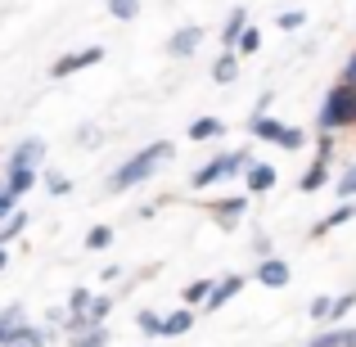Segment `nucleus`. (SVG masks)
<instances>
[{
  "label": "nucleus",
  "mask_w": 356,
  "mask_h": 347,
  "mask_svg": "<svg viewBox=\"0 0 356 347\" xmlns=\"http://www.w3.org/2000/svg\"><path fill=\"white\" fill-rule=\"evenodd\" d=\"M163 158H172V140H154L149 149H140V154L131 158L127 167H118V172H113V181H108V185H113V190H131V185H140L145 176H154Z\"/></svg>",
  "instance_id": "1"
},
{
  "label": "nucleus",
  "mask_w": 356,
  "mask_h": 347,
  "mask_svg": "<svg viewBox=\"0 0 356 347\" xmlns=\"http://www.w3.org/2000/svg\"><path fill=\"white\" fill-rule=\"evenodd\" d=\"M352 122H356V90L352 86L330 90V99L321 108V131H339V127H352Z\"/></svg>",
  "instance_id": "2"
},
{
  "label": "nucleus",
  "mask_w": 356,
  "mask_h": 347,
  "mask_svg": "<svg viewBox=\"0 0 356 347\" xmlns=\"http://www.w3.org/2000/svg\"><path fill=\"white\" fill-rule=\"evenodd\" d=\"M248 167H252V158H248V154H226V158H217V163L199 167V172H194L190 181H194V190H203V185H212V181H226V176H235V172H248Z\"/></svg>",
  "instance_id": "3"
},
{
  "label": "nucleus",
  "mask_w": 356,
  "mask_h": 347,
  "mask_svg": "<svg viewBox=\"0 0 356 347\" xmlns=\"http://www.w3.org/2000/svg\"><path fill=\"white\" fill-rule=\"evenodd\" d=\"M252 136L257 140H275V145H284V149H302L307 145L302 131H289L284 122H275V118H257L252 122Z\"/></svg>",
  "instance_id": "4"
},
{
  "label": "nucleus",
  "mask_w": 356,
  "mask_h": 347,
  "mask_svg": "<svg viewBox=\"0 0 356 347\" xmlns=\"http://www.w3.org/2000/svg\"><path fill=\"white\" fill-rule=\"evenodd\" d=\"M104 59V50H99V45H90V50H77V54H68V59H59L54 63V77H68V72H81V68H90V63H99Z\"/></svg>",
  "instance_id": "5"
},
{
  "label": "nucleus",
  "mask_w": 356,
  "mask_h": 347,
  "mask_svg": "<svg viewBox=\"0 0 356 347\" xmlns=\"http://www.w3.org/2000/svg\"><path fill=\"white\" fill-rule=\"evenodd\" d=\"M23 307H9L5 316H0V347H14V339H18V330H23Z\"/></svg>",
  "instance_id": "6"
},
{
  "label": "nucleus",
  "mask_w": 356,
  "mask_h": 347,
  "mask_svg": "<svg viewBox=\"0 0 356 347\" xmlns=\"http://www.w3.org/2000/svg\"><path fill=\"white\" fill-rule=\"evenodd\" d=\"M243 185H248V194H261V190H270V185H275V167H266V163H252V167H248V176H243Z\"/></svg>",
  "instance_id": "7"
},
{
  "label": "nucleus",
  "mask_w": 356,
  "mask_h": 347,
  "mask_svg": "<svg viewBox=\"0 0 356 347\" xmlns=\"http://www.w3.org/2000/svg\"><path fill=\"white\" fill-rule=\"evenodd\" d=\"M41 158H45V140H27V145L14 149V163H9V167H32V172H36Z\"/></svg>",
  "instance_id": "8"
},
{
  "label": "nucleus",
  "mask_w": 356,
  "mask_h": 347,
  "mask_svg": "<svg viewBox=\"0 0 356 347\" xmlns=\"http://www.w3.org/2000/svg\"><path fill=\"white\" fill-rule=\"evenodd\" d=\"M32 181H36V172H32V167H9V181H5V190L14 194V199H23V194L32 190Z\"/></svg>",
  "instance_id": "9"
},
{
  "label": "nucleus",
  "mask_w": 356,
  "mask_h": 347,
  "mask_svg": "<svg viewBox=\"0 0 356 347\" xmlns=\"http://www.w3.org/2000/svg\"><path fill=\"white\" fill-rule=\"evenodd\" d=\"M199 41H203V32H199V27H181V32L172 36V54H181V59H185V54H194V50H199Z\"/></svg>",
  "instance_id": "10"
},
{
  "label": "nucleus",
  "mask_w": 356,
  "mask_h": 347,
  "mask_svg": "<svg viewBox=\"0 0 356 347\" xmlns=\"http://www.w3.org/2000/svg\"><path fill=\"white\" fill-rule=\"evenodd\" d=\"M257 280H261V284H270V289H280V284H289V266H284V261H261Z\"/></svg>",
  "instance_id": "11"
},
{
  "label": "nucleus",
  "mask_w": 356,
  "mask_h": 347,
  "mask_svg": "<svg viewBox=\"0 0 356 347\" xmlns=\"http://www.w3.org/2000/svg\"><path fill=\"white\" fill-rule=\"evenodd\" d=\"M239 284H243L239 275H230V280H221V284H212V293H208V312H217V307L226 302L230 293H239Z\"/></svg>",
  "instance_id": "12"
},
{
  "label": "nucleus",
  "mask_w": 356,
  "mask_h": 347,
  "mask_svg": "<svg viewBox=\"0 0 356 347\" xmlns=\"http://www.w3.org/2000/svg\"><path fill=\"white\" fill-rule=\"evenodd\" d=\"M307 347H356V330H334V334H321L316 343Z\"/></svg>",
  "instance_id": "13"
},
{
  "label": "nucleus",
  "mask_w": 356,
  "mask_h": 347,
  "mask_svg": "<svg viewBox=\"0 0 356 347\" xmlns=\"http://www.w3.org/2000/svg\"><path fill=\"white\" fill-rule=\"evenodd\" d=\"M108 307H113L108 298H95V293H90V307H86V316H81V321H86V325H104Z\"/></svg>",
  "instance_id": "14"
},
{
  "label": "nucleus",
  "mask_w": 356,
  "mask_h": 347,
  "mask_svg": "<svg viewBox=\"0 0 356 347\" xmlns=\"http://www.w3.org/2000/svg\"><path fill=\"white\" fill-rule=\"evenodd\" d=\"M212 136H221V122L217 118H199L190 127V140H212Z\"/></svg>",
  "instance_id": "15"
},
{
  "label": "nucleus",
  "mask_w": 356,
  "mask_h": 347,
  "mask_svg": "<svg viewBox=\"0 0 356 347\" xmlns=\"http://www.w3.org/2000/svg\"><path fill=\"white\" fill-rule=\"evenodd\" d=\"M72 347H108V330H104V325H90V330L81 334Z\"/></svg>",
  "instance_id": "16"
},
{
  "label": "nucleus",
  "mask_w": 356,
  "mask_h": 347,
  "mask_svg": "<svg viewBox=\"0 0 356 347\" xmlns=\"http://www.w3.org/2000/svg\"><path fill=\"white\" fill-rule=\"evenodd\" d=\"M243 208H248V199H230L226 208H217V217H221V226H235V217H243Z\"/></svg>",
  "instance_id": "17"
},
{
  "label": "nucleus",
  "mask_w": 356,
  "mask_h": 347,
  "mask_svg": "<svg viewBox=\"0 0 356 347\" xmlns=\"http://www.w3.org/2000/svg\"><path fill=\"white\" fill-rule=\"evenodd\" d=\"M190 325H194L190 312H176V316H167V321H163V334H185Z\"/></svg>",
  "instance_id": "18"
},
{
  "label": "nucleus",
  "mask_w": 356,
  "mask_h": 347,
  "mask_svg": "<svg viewBox=\"0 0 356 347\" xmlns=\"http://www.w3.org/2000/svg\"><path fill=\"white\" fill-rule=\"evenodd\" d=\"M352 217H356V203H343V208H334L330 217H325L321 230H334V226H343V221H352Z\"/></svg>",
  "instance_id": "19"
},
{
  "label": "nucleus",
  "mask_w": 356,
  "mask_h": 347,
  "mask_svg": "<svg viewBox=\"0 0 356 347\" xmlns=\"http://www.w3.org/2000/svg\"><path fill=\"white\" fill-rule=\"evenodd\" d=\"M243 18H248V14H243V9H235V14H230L226 32H221V41H226V45H235V41H239V32H243Z\"/></svg>",
  "instance_id": "20"
},
{
  "label": "nucleus",
  "mask_w": 356,
  "mask_h": 347,
  "mask_svg": "<svg viewBox=\"0 0 356 347\" xmlns=\"http://www.w3.org/2000/svg\"><path fill=\"white\" fill-rule=\"evenodd\" d=\"M108 243H113V230H108V226H95V230L86 234V248H95V252L108 248Z\"/></svg>",
  "instance_id": "21"
},
{
  "label": "nucleus",
  "mask_w": 356,
  "mask_h": 347,
  "mask_svg": "<svg viewBox=\"0 0 356 347\" xmlns=\"http://www.w3.org/2000/svg\"><path fill=\"white\" fill-rule=\"evenodd\" d=\"M208 293H212V284H208V280H194V284L185 289V302H208Z\"/></svg>",
  "instance_id": "22"
},
{
  "label": "nucleus",
  "mask_w": 356,
  "mask_h": 347,
  "mask_svg": "<svg viewBox=\"0 0 356 347\" xmlns=\"http://www.w3.org/2000/svg\"><path fill=\"white\" fill-rule=\"evenodd\" d=\"M235 68H239V63H235V54H226V59H217L212 77H217V81H230V77H235Z\"/></svg>",
  "instance_id": "23"
},
{
  "label": "nucleus",
  "mask_w": 356,
  "mask_h": 347,
  "mask_svg": "<svg viewBox=\"0 0 356 347\" xmlns=\"http://www.w3.org/2000/svg\"><path fill=\"white\" fill-rule=\"evenodd\" d=\"M321 185H325V163H316V167H312V172H307V176H302V190H307V194H312V190H321Z\"/></svg>",
  "instance_id": "24"
},
{
  "label": "nucleus",
  "mask_w": 356,
  "mask_h": 347,
  "mask_svg": "<svg viewBox=\"0 0 356 347\" xmlns=\"http://www.w3.org/2000/svg\"><path fill=\"white\" fill-rule=\"evenodd\" d=\"M257 41H261V36L252 32V27H243V32H239V54H252V50H257Z\"/></svg>",
  "instance_id": "25"
},
{
  "label": "nucleus",
  "mask_w": 356,
  "mask_h": 347,
  "mask_svg": "<svg viewBox=\"0 0 356 347\" xmlns=\"http://www.w3.org/2000/svg\"><path fill=\"white\" fill-rule=\"evenodd\" d=\"M14 203H18V199L5 190V185H0V221H9V217H14Z\"/></svg>",
  "instance_id": "26"
},
{
  "label": "nucleus",
  "mask_w": 356,
  "mask_h": 347,
  "mask_svg": "<svg viewBox=\"0 0 356 347\" xmlns=\"http://www.w3.org/2000/svg\"><path fill=\"white\" fill-rule=\"evenodd\" d=\"M339 194H343V199H352V194H356V167H348V172H343V181H339Z\"/></svg>",
  "instance_id": "27"
},
{
  "label": "nucleus",
  "mask_w": 356,
  "mask_h": 347,
  "mask_svg": "<svg viewBox=\"0 0 356 347\" xmlns=\"http://www.w3.org/2000/svg\"><path fill=\"white\" fill-rule=\"evenodd\" d=\"M302 9H289V14H280V27H284V32H293V27H302Z\"/></svg>",
  "instance_id": "28"
},
{
  "label": "nucleus",
  "mask_w": 356,
  "mask_h": 347,
  "mask_svg": "<svg viewBox=\"0 0 356 347\" xmlns=\"http://www.w3.org/2000/svg\"><path fill=\"white\" fill-rule=\"evenodd\" d=\"M45 185H50V194H68L72 185H68V176H59V172H50L45 176Z\"/></svg>",
  "instance_id": "29"
},
{
  "label": "nucleus",
  "mask_w": 356,
  "mask_h": 347,
  "mask_svg": "<svg viewBox=\"0 0 356 347\" xmlns=\"http://www.w3.org/2000/svg\"><path fill=\"white\" fill-rule=\"evenodd\" d=\"M108 9H113L118 18H136V0H108Z\"/></svg>",
  "instance_id": "30"
},
{
  "label": "nucleus",
  "mask_w": 356,
  "mask_h": 347,
  "mask_svg": "<svg viewBox=\"0 0 356 347\" xmlns=\"http://www.w3.org/2000/svg\"><path fill=\"white\" fill-rule=\"evenodd\" d=\"M330 307H334V298H316V302H312V316H316V321H330Z\"/></svg>",
  "instance_id": "31"
},
{
  "label": "nucleus",
  "mask_w": 356,
  "mask_h": 347,
  "mask_svg": "<svg viewBox=\"0 0 356 347\" xmlns=\"http://www.w3.org/2000/svg\"><path fill=\"white\" fill-rule=\"evenodd\" d=\"M86 307H90V293L77 289V293H72V316H86Z\"/></svg>",
  "instance_id": "32"
},
{
  "label": "nucleus",
  "mask_w": 356,
  "mask_h": 347,
  "mask_svg": "<svg viewBox=\"0 0 356 347\" xmlns=\"http://www.w3.org/2000/svg\"><path fill=\"white\" fill-rule=\"evenodd\" d=\"M352 307H356V298H339V302L330 307V321H339V316H348Z\"/></svg>",
  "instance_id": "33"
},
{
  "label": "nucleus",
  "mask_w": 356,
  "mask_h": 347,
  "mask_svg": "<svg viewBox=\"0 0 356 347\" xmlns=\"http://www.w3.org/2000/svg\"><path fill=\"white\" fill-rule=\"evenodd\" d=\"M140 330H145V334H163V321H158V316H140Z\"/></svg>",
  "instance_id": "34"
},
{
  "label": "nucleus",
  "mask_w": 356,
  "mask_h": 347,
  "mask_svg": "<svg viewBox=\"0 0 356 347\" xmlns=\"http://www.w3.org/2000/svg\"><path fill=\"white\" fill-rule=\"evenodd\" d=\"M343 86H356V54H352L348 68H343Z\"/></svg>",
  "instance_id": "35"
},
{
  "label": "nucleus",
  "mask_w": 356,
  "mask_h": 347,
  "mask_svg": "<svg viewBox=\"0 0 356 347\" xmlns=\"http://www.w3.org/2000/svg\"><path fill=\"white\" fill-rule=\"evenodd\" d=\"M0 271H5V248H0Z\"/></svg>",
  "instance_id": "36"
}]
</instances>
